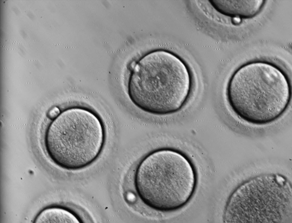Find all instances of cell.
Wrapping results in <instances>:
<instances>
[{
    "label": "cell",
    "mask_w": 292,
    "mask_h": 223,
    "mask_svg": "<svg viewBox=\"0 0 292 223\" xmlns=\"http://www.w3.org/2000/svg\"><path fill=\"white\" fill-rule=\"evenodd\" d=\"M229 104L236 115L251 124L263 125L276 121L285 113L291 97L284 72L269 62L256 61L237 69L228 81Z\"/></svg>",
    "instance_id": "obj_1"
},
{
    "label": "cell",
    "mask_w": 292,
    "mask_h": 223,
    "mask_svg": "<svg viewBox=\"0 0 292 223\" xmlns=\"http://www.w3.org/2000/svg\"><path fill=\"white\" fill-rule=\"evenodd\" d=\"M128 89L137 107L157 115L175 113L190 94L191 79L185 63L164 50L152 52L130 65Z\"/></svg>",
    "instance_id": "obj_2"
},
{
    "label": "cell",
    "mask_w": 292,
    "mask_h": 223,
    "mask_svg": "<svg viewBox=\"0 0 292 223\" xmlns=\"http://www.w3.org/2000/svg\"><path fill=\"white\" fill-rule=\"evenodd\" d=\"M196 176L189 161L173 150L162 148L147 154L136 172V190L147 205L171 211L185 205L192 196Z\"/></svg>",
    "instance_id": "obj_3"
},
{
    "label": "cell",
    "mask_w": 292,
    "mask_h": 223,
    "mask_svg": "<svg viewBox=\"0 0 292 223\" xmlns=\"http://www.w3.org/2000/svg\"><path fill=\"white\" fill-rule=\"evenodd\" d=\"M105 137L104 124L98 116L87 109L75 107L64 110L53 120L46 131L45 143L55 163L76 170L97 159Z\"/></svg>",
    "instance_id": "obj_4"
},
{
    "label": "cell",
    "mask_w": 292,
    "mask_h": 223,
    "mask_svg": "<svg viewBox=\"0 0 292 223\" xmlns=\"http://www.w3.org/2000/svg\"><path fill=\"white\" fill-rule=\"evenodd\" d=\"M214 4L225 14L245 17L256 14L263 4L262 0L213 1Z\"/></svg>",
    "instance_id": "obj_5"
},
{
    "label": "cell",
    "mask_w": 292,
    "mask_h": 223,
    "mask_svg": "<svg viewBox=\"0 0 292 223\" xmlns=\"http://www.w3.org/2000/svg\"><path fill=\"white\" fill-rule=\"evenodd\" d=\"M37 223H80L78 218L68 210L57 207L46 208L36 216L34 222Z\"/></svg>",
    "instance_id": "obj_6"
},
{
    "label": "cell",
    "mask_w": 292,
    "mask_h": 223,
    "mask_svg": "<svg viewBox=\"0 0 292 223\" xmlns=\"http://www.w3.org/2000/svg\"><path fill=\"white\" fill-rule=\"evenodd\" d=\"M59 109L57 107H54L49 112L48 116L50 119L54 120L59 115Z\"/></svg>",
    "instance_id": "obj_7"
},
{
    "label": "cell",
    "mask_w": 292,
    "mask_h": 223,
    "mask_svg": "<svg viewBox=\"0 0 292 223\" xmlns=\"http://www.w3.org/2000/svg\"><path fill=\"white\" fill-rule=\"evenodd\" d=\"M126 199L127 201L129 203H134L136 200V197L135 194L133 192L129 191L127 193L126 196Z\"/></svg>",
    "instance_id": "obj_8"
},
{
    "label": "cell",
    "mask_w": 292,
    "mask_h": 223,
    "mask_svg": "<svg viewBox=\"0 0 292 223\" xmlns=\"http://www.w3.org/2000/svg\"><path fill=\"white\" fill-rule=\"evenodd\" d=\"M233 22L234 23L236 24H238L240 23L241 22V19L240 17H235L233 18Z\"/></svg>",
    "instance_id": "obj_9"
}]
</instances>
